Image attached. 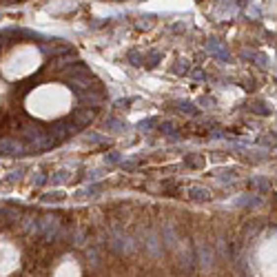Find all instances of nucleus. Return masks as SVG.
Wrapping results in <instances>:
<instances>
[{"instance_id":"1","label":"nucleus","mask_w":277,"mask_h":277,"mask_svg":"<svg viewBox=\"0 0 277 277\" xmlns=\"http://www.w3.org/2000/svg\"><path fill=\"white\" fill-rule=\"evenodd\" d=\"M38 224H40V233H42V237H45L47 242H51L56 235H58L60 219L56 217V215H45V217H42Z\"/></svg>"},{"instance_id":"2","label":"nucleus","mask_w":277,"mask_h":277,"mask_svg":"<svg viewBox=\"0 0 277 277\" xmlns=\"http://www.w3.org/2000/svg\"><path fill=\"white\" fill-rule=\"evenodd\" d=\"M93 118H95V113L91 109H80V111L73 113V124H76V129H85Z\"/></svg>"},{"instance_id":"3","label":"nucleus","mask_w":277,"mask_h":277,"mask_svg":"<svg viewBox=\"0 0 277 277\" xmlns=\"http://www.w3.org/2000/svg\"><path fill=\"white\" fill-rule=\"evenodd\" d=\"M206 49H209L213 56H217L219 60H228V54L222 49V47H219V40H213V38H211V40L206 42Z\"/></svg>"},{"instance_id":"4","label":"nucleus","mask_w":277,"mask_h":277,"mask_svg":"<svg viewBox=\"0 0 277 277\" xmlns=\"http://www.w3.org/2000/svg\"><path fill=\"white\" fill-rule=\"evenodd\" d=\"M147 248L151 255H160V237H157V233H151L147 237Z\"/></svg>"},{"instance_id":"5","label":"nucleus","mask_w":277,"mask_h":277,"mask_svg":"<svg viewBox=\"0 0 277 277\" xmlns=\"http://www.w3.org/2000/svg\"><path fill=\"white\" fill-rule=\"evenodd\" d=\"M191 200H195V202H209L211 200V193L206 191V188H191Z\"/></svg>"},{"instance_id":"6","label":"nucleus","mask_w":277,"mask_h":277,"mask_svg":"<svg viewBox=\"0 0 277 277\" xmlns=\"http://www.w3.org/2000/svg\"><path fill=\"white\" fill-rule=\"evenodd\" d=\"M250 109H253L257 116H268V113H271V107H268L266 102H262V100H255V102H250Z\"/></svg>"},{"instance_id":"7","label":"nucleus","mask_w":277,"mask_h":277,"mask_svg":"<svg viewBox=\"0 0 277 277\" xmlns=\"http://www.w3.org/2000/svg\"><path fill=\"white\" fill-rule=\"evenodd\" d=\"M175 240H178V235H175L173 224H164V242H166V246H173Z\"/></svg>"},{"instance_id":"8","label":"nucleus","mask_w":277,"mask_h":277,"mask_svg":"<svg viewBox=\"0 0 277 277\" xmlns=\"http://www.w3.org/2000/svg\"><path fill=\"white\" fill-rule=\"evenodd\" d=\"M184 162H186L191 169H202V166H204V157L202 155H186V160Z\"/></svg>"},{"instance_id":"9","label":"nucleus","mask_w":277,"mask_h":277,"mask_svg":"<svg viewBox=\"0 0 277 277\" xmlns=\"http://www.w3.org/2000/svg\"><path fill=\"white\" fill-rule=\"evenodd\" d=\"M178 109H180V111H184L186 116H195V113H197V109L193 107V104H188V102H178Z\"/></svg>"},{"instance_id":"10","label":"nucleus","mask_w":277,"mask_h":277,"mask_svg":"<svg viewBox=\"0 0 277 277\" xmlns=\"http://www.w3.org/2000/svg\"><path fill=\"white\" fill-rule=\"evenodd\" d=\"M160 60H162V56L157 54V51H151V54H149V62H147V67H149V69H153L157 62H160Z\"/></svg>"},{"instance_id":"11","label":"nucleus","mask_w":277,"mask_h":277,"mask_svg":"<svg viewBox=\"0 0 277 277\" xmlns=\"http://www.w3.org/2000/svg\"><path fill=\"white\" fill-rule=\"evenodd\" d=\"M209 257H211V248L209 246H200V262L204 264V266L209 264Z\"/></svg>"},{"instance_id":"12","label":"nucleus","mask_w":277,"mask_h":277,"mask_svg":"<svg viewBox=\"0 0 277 277\" xmlns=\"http://www.w3.org/2000/svg\"><path fill=\"white\" fill-rule=\"evenodd\" d=\"M186 67H188L186 60H180V62H175V64H173V71L182 76V73H186Z\"/></svg>"},{"instance_id":"13","label":"nucleus","mask_w":277,"mask_h":277,"mask_svg":"<svg viewBox=\"0 0 277 277\" xmlns=\"http://www.w3.org/2000/svg\"><path fill=\"white\" fill-rule=\"evenodd\" d=\"M129 62L138 67V64H142V56H140L138 51H129Z\"/></svg>"},{"instance_id":"14","label":"nucleus","mask_w":277,"mask_h":277,"mask_svg":"<svg viewBox=\"0 0 277 277\" xmlns=\"http://www.w3.org/2000/svg\"><path fill=\"white\" fill-rule=\"evenodd\" d=\"M120 153H118V151H113V153H109V155L107 157H104V162H107V164H116V162H120Z\"/></svg>"},{"instance_id":"15","label":"nucleus","mask_w":277,"mask_h":277,"mask_svg":"<svg viewBox=\"0 0 277 277\" xmlns=\"http://www.w3.org/2000/svg\"><path fill=\"white\" fill-rule=\"evenodd\" d=\"M173 129H175V124H173V122H169V120L160 124V131H162V133H171Z\"/></svg>"},{"instance_id":"16","label":"nucleus","mask_w":277,"mask_h":277,"mask_svg":"<svg viewBox=\"0 0 277 277\" xmlns=\"http://www.w3.org/2000/svg\"><path fill=\"white\" fill-rule=\"evenodd\" d=\"M87 140H89V142H95V144H98V142H107L102 135H95V133H89V135H87Z\"/></svg>"},{"instance_id":"17","label":"nucleus","mask_w":277,"mask_h":277,"mask_svg":"<svg viewBox=\"0 0 277 277\" xmlns=\"http://www.w3.org/2000/svg\"><path fill=\"white\" fill-rule=\"evenodd\" d=\"M87 257H89V262H91V264H93V266H95V264H98V250H93V248H91V250H89V255H87Z\"/></svg>"},{"instance_id":"18","label":"nucleus","mask_w":277,"mask_h":277,"mask_svg":"<svg viewBox=\"0 0 277 277\" xmlns=\"http://www.w3.org/2000/svg\"><path fill=\"white\" fill-rule=\"evenodd\" d=\"M257 233H259V226H257V224H253L250 228H246V237H253V235H257Z\"/></svg>"},{"instance_id":"19","label":"nucleus","mask_w":277,"mask_h":277,"mask_svg":"<svg viewBox=\"0 0 277 277\" xmlns=\"http://www.w3.org/2000/svg\"><path fill=\"white\" fill-rule=\"evenodd\" d=\"M255 58H257V62H259V67H268V58L264 54H257L255 56Z\"/></svg>"},{"instance_id":"20","label":"nucleus","mask_w":277,"mask_h":277,"mask_svg":"<svg viewBox=\"0 0 277 277\" xmlns=\"http://www.w3.org/2000/svg\"><path fill=\"white\" fill-rule=\"evenodd\" d=\"M153 124H155V120H144V122H140L138 126H140V131H142V129H151Z\"/></svg>"},{"instance_id":"21","label":"nucleus","mask_w":277,"mask_h":277,"mask_svg":"<svg viewBox=\"0 0 277 277\" xmlns=\"http://www.w3.org/2000/svg\"><path fill=\"white\" fill-rule=\"evenodd\" d=\"M255 182H257V186H259V188H266V191H268V180H264V178H255Z\"/></svg>"},{"instance_id":"22","label":"nucleus","mask_w":277,"mask_h":277,"mask_svg":"<svg viewBox=\"0 0 277 277\" xmlns=\"http://www.w3.org/2000/svg\"><path fill=\"white\" fill-rule=\"evenodd\" d=\"M191 78H193V80H202V78H204V73H202L200 69H195V71H191Z\"/></svg>"},{"instance_id":"23","label":"nucleus","mask_w":277,"mask_h":277,"mask_svg":"<svg viewBox=\"0 0 277 277\" xmlns=\"http://www.w3.org/2000/svg\"><path fill=\"white\" fill-rule=\"evenodd\" d=\"M42 182H45V173L33 175V184H42Z\"/></svg>"},{"instance_id":"24","label":"nucleus","mask_w":277,"mask_h":277,"mask_svg":"<svg viewBox=\"0 0 277 277\" xmlns=\"http://www.w3.org/2000/svg\"><path fill=\"white\" fill-rule=\"evenodd\" d=\"M64 178H67V173H58V175H54V178H51V182H62Z\"/></svg>"},{"instance_id":"25","label":"nucleus","mask_w":277,"mask_h":277,"mask_svg":"<svg viewBox=\"0 0 277 277\" xmlns=\"http://www.w3.org/2000/svg\"><path fill=\"white\" fill-rule=\"evenodd\" d=\"M118 107H129V100H118Z\"/></svg>"}]
</instances>
